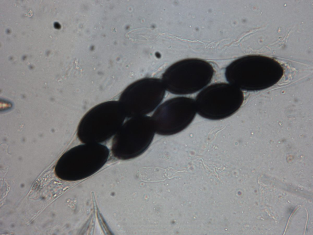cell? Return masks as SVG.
<instances>
[{
	"instance_id": "6da1fadb",
	"label": "cell",
	"mask_w": 313,
	"mask_h": 235,
	"mask_svg": "<svg viewBox=\"0 0 313 235\" xmlns=\"http://www.w3.org/2000/svg\"><path fill=\"white\" fill-rule=\"evenodd\" d=\"M212 65L198 58L183 59L173 64L163 74L161 81L171 93L186 95L202 89L211 81L214 74Z\"/></svg>"
},
{
	"instance_id": "7a4b0ae2",
	"label": "cell",
	"mask_w": 313,
	"mask_h": 235,
	"mask_svg": "<svg viewBox=\"0 0 313 235\" xmlns=\"http://www.w3.org/2000/svg\"><path fill=\"white\" fill-rule=\"evenodd\" d=\"M243 99L241 91L234 85L224 83L214 84L204 88L197 96V113L207 119H223L238 110Z\"/></svg>"
},
{
	"instance_id": "3957f363",
	"label": "cell",
	"mask_w": 313,
	"mask_h": 235,
	"mask_svg": "<svg viewBox=\"0 0 313 235\" xmlns=\"http://www.w3.org/2000/svg\"><path fill=\"white\" fill-rule=\"evenodd\" d=\"M166 90L161 79L146 78L129 85L119 100L127 118L146 115L163 99Z\"/></svg>"
},
{
	"instance_id": "277c9868",
	"label": "cell",
	"mask_w": 313,
	"mask_h": 235,
	"mask_svg": "<svg viewBox=\"0 0 313 235\" xmlns=\"http://www.w3.org/2000/svg\"><path fill=\"white\" fill-rule=\"evenodd\" d=\"M197 114L195 100L180 96L170 99L160 104L151 117L156 133L169 136L186 129Z\"/></svg>"
},
{
	"instance_id": "5b68a950",
	"label": "cell",
	"mask_w": 313,
	"mask_h": 235,
	"mask_svg": "<svg viewBox=\"0 0 313 235\" xmlns=\"http://www.w3.org/2000/svg\"><path fill=\"white\" fill-rule=\"evenodd\" d=\"M119 130L118 155L123 159H133L143 154L156 133L151 117L147 115L127 118Z\"/></svg>"
}]
</instances>
